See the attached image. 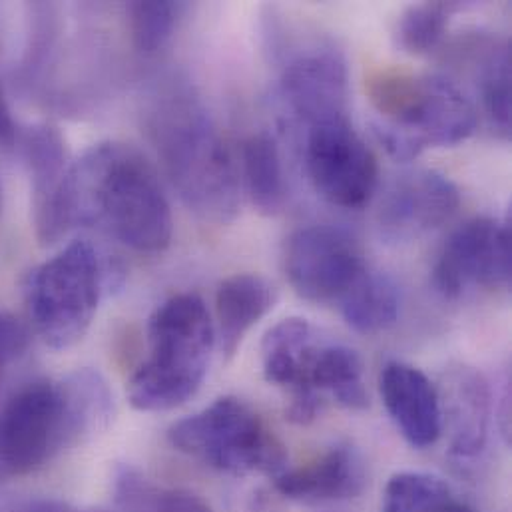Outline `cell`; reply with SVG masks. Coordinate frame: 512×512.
<instances>
[{
	"label": "cell",
	"mask_w": 512,
	"mask_h": 512,
	"mask_svg": "<svg viewBox=\"0 0 512 512\" xmlns=\"http://www.w3.org/2000/svg\"><path fill=\"white\" fill-rule=\"evenodd\" d=\"M60 236L96 228L142 254L172 242L170 202L154 166L136 148L102 142L72 162L58 204Z\"/></svg>",
	"instance_id": "obj_1"
},
{
	"label": "cell",
	"mask_w": 512,
	"mask_h": 512,
	"mask_svg": "<svg viewBox=\"0 0 512 512\" xmlns=\"http://www.w3.org/2000/svg\"><path fill=\"white\" fill-rule=\"evenodd\" d=\"M112 417L110 385L92 369L24 385L0 409V475L42 469L66 447L106 429Z\"/></svg>",
	"instance_id": "obj_2"
},
{
	"label": "cell",
	"mask_w": 512,
	"mask_h": 512,
	"mask_svg": "<svg viewBox=\"0 0 512 512\" xmlns=\"http://www.w3.org/2000/svg\"><path fill=\"white\" fill-rule=\"evenodd\" d=\"M148 128L182 202L204 220L230 222L240 208L238 170L206 108L190 92L172 90L154 104Z\"/></svg>",
	"instance_id": "obj_3"
},
{
	"label": "cell",
	"mask_w": 512,
	"mask_h": 512,
	"mask_svg": "<svg viewBox=\"0 0 512 512\" xmlns=\"http://www.w3.org/2000/svg\"><path fill=\"white\" fill-rule=\"evenodd\" d=\"M261 367L267 383L289 391L287 419L295 425L313 423L325 395L345 409L369 407L359 353L323 339L307 319L289 317L265 333Z\"/></svg>",
	"instance_id": "obj_4"
},
{
	"label": "cell",
	"mask_w": 512,
	"mask_h": 512,
	"mask_svg": "<svg viewBox=\"0 0 512 512\" xmlns=\"http://www.w3.org/2000/svg\"><path fill=\"white\" fill-rule=\"evenodd\" d=\"M148 359L128 381L130 405L144 413L172 411L202 387L216 327L202 297L178 293L164 301L148 323Z\"/></svg>",
	"instance_id": "obj_5"
},
{
	"label": "cell",
	"mask_w": 512,
	"mask_h": 512,
	"mask_svg": "<svg viewBox=\"0 0 512 512\" xmlns=\"http://www.w3.org/2000/svg\"><path fill=\"white\" fill-rule=\"evenodd\" d=\"M369 96L381 116L373 124L375 136L399 162L427 148L457 146L477 128V108L443 76L383 72L369 82Z\"/></svg>",
	"instance_id": "obj_6"
},
{
	"label": "cell",
	"mask_w": 512,
	"mask_h": 512,
	"mask_svg": "<svg viewBox=\"0 0 512 512\" xmlns=\"http://www.w3.org/2000/svg\"><path fill=\"white\" fill-rule=\"evenodd\" d=\"M96 248L86 240L34 267L24 283L28 317L38 337L52 349H70L84 339L110 283Z\"/></svg>",
	"instance_id": "obj_7"
},
{
	"label": "cell",
	"mask_w": 512,
	"mask_h": 512,
	"mask_svg": "<svg viewBox=\"0 0 512 512\" xmlns=\"http://www.w3.org/2000/svg\"><path fill=\"white\" fill-rule=\"evenodd\" d=\"M168 441L182 455L234 477L257 473L275 479L287 469L283 443L238 397H220L200 413L174 423Z\"/></svg>",
	"instance_id": "obj_8"
},
{
	"label": "cell",
	"mask_w": 512,
	"mask_h": 512,
	"mask_svg": "<svg viewBox=\"0 0 512 512\" xmlns=\"http://www.w3.org/2000/svg\"><path fill=\"white\" fill-rule=\"evenodd\" d=\"M305 170L313 190L331 206L355 210L377 188V158L347 116L307 128Z\"/></svg>",
	"instance_id": "obj_9"
},
{
	"label": "cell",
	"mask_w": 512,
	"mask_h": 512,
	"mask_svg": "<svg viewBox=\"0 0 512 512\" xmlns=\"http://www.w3.org/2000/svg\"><path fill=\"white\" fill-rule=\"evenodd\" d=\"M283 267L289 285L311 303H341L367 271L359 242L343 228L309 226L285 244Z\"/></svg>",
	"instance_id": "obj_10"
},
{
	"label": "cell",
	"mask_w": 512,
	"mask_h": 512,
	"mask_svg": "<svg viewBox=\"0 0 512 512\" xmlns=\"http://www.w3.org/2000/svg\"><path fill=\"white\" fill-rule=\"evenodd\" d=\"M511 267V224L477 218L447 240L433 269V283L443 297L457 299L471 287H507Z\"/></svg>",
	"instance_id": "obj_11"
},
{
	"label": "cell",
	"mask_w": 512,
	"mask_h": 512,
	"mask_svg": "<svg viewBox=\"0 0 512 512\" xmlns=\"http://www.w3.org/2000/svg\"><path fill=\"white\" fill-rule=\"evenodd\" d=\"M461 204L457 186L435 170H411L383 192L375 224L387 244H409L449 222Z\"/></svg>",
	"instance_id": "obj_12"
},
{
	"label": "cell",
	"mask_w": 512,
	"mask_h": 512,
	"mask_svg": "<svg viewBox=\"0 0 512 512\" xmlns=\"http://www.w3.org/2000/svg\"><path fill=\"white\" fill-rule=\"evenodd\" d=\"M279 92L285 106L307 128L347 116V66L327 46H313L293 56L281 72Z\"/></svg>",
	"instance_id": "obj_13"
},
{
	"label": "cell",
	"mask_w": 512,
	"mask_h": 512,
	"mask_svg": "<svg viewBox=\"0 0 512 512\" xmlns=\"http://www.w3.org/2000/svg\"><path fill=\"white\" fill-rule=\"evenodd\" d=\"M18 148L22 150L30 174L36 238L44 246L54 244L62 238L58 204L72 166L66 140L58 128L50 124H34L20 132Z\"/></svg>",
	"instance_id": "obj_14"
},
{
	"label": "cell",
	"mask_w": 512,
	"mask_h": 512,
	"mask_svg": "<svg viewBox=\"0 0 512 512\" xmlns=\"http://www.w3.org/2000/svg\"><path fill=\"white\" fill-rule=\"evenodd\" d=\"M439 401L451 455L461 461L479 457L487 447L491 425V391L485 377L465 365L449 367Z\"/></svg>",
	"instance_id": "obj_15"
},
{
	"label": "cell",
	"mask_w": 512,
	"mask_h": 512,
	"mask_svg": "<svg viewBox=\"0 0 512 512\" xmlns=\"http://www.w3.org/2000/svg\"><path fill=\"white\" fill-rule=\"evenodd\" d=\"M383 405L403 439L415 449L433 447L443 435L441 401L429 377L407 363H389L381 371Z\"/></svg>",
	"instance_id": "obj_16"
},
{
	"label": "cell",
	"mask_w": 512,
	"mask_h": 512,
	"mask_svg": "<svg viewBox=\"0 0 512 512\" xmlns=\"http://www.w3.org/2000/svg\"><path fill=\"white\" fill-rule=\"evenodd\" d=\"M365 485V471L359 455L337 445L301 469L283 471L275 477V489L289 501L323 505L355 499Z\"/></svg>",
	"instance_id": "obj_17"
},
{
	"label": "cell",
	"mask_w": 512,
	"mask_h": 512,
	"mask_svg": "<svg viewBox=\"0 0 512 512\" xmlns=\"http://www.w3.org/2000/svg\"><path fill=\"white\" fill-rule=\"evenodd\" d=\"M277 289L257 273H236L224 279L216 293L218 337L226 359H232L252 331L275 305Z\"/></svg>",
	"instance_id": "obj_18"
},
{
	"label": "cell",
	"mask_w": 512,
	"mask_h": 512,
	"mask_svg": "<svg viewBox=\"0 0 512 512\" xmlns=\"http://www.w3.org/2000/svg\"><path fill=\"white\" fill-rule=\"evenodd\" d=\"M349 327L363 335H375L397 323L401 311L399 285L381 271H365L339 303Z\"/></svg>",
	"instance_id": "obj_19"
},
{
	"label": "cell",
	"mask_w": 512,
	"mask_h": 512,
	"mask_svg": "<svg viewBox=\"0 0 512 512\" xmlns=\"http://www.w3.org/2000/svg\"><path fill=\"white\" fill-rule=\"evenodd\" d=\"M244 180L257 210L275 216L285 202V178L281 154L269 132H256L244 144Z\"/></svg>",
	"instance_id": "obj_20"
},
{
	"label": "cell",
	"mask_w": 512,
	"mask_h": 512,
	"mask_svg": "<svg viewBox=\"0 0 512 512\" xmlns=\"http://www.w3.org/2000/svg\"><path fill=\"white\" fill-rule=\"evenodd\" d=\"M116 503L122 512H214L200 495L186 489H156L134 469L118 473Z\"/></svg>",
	"instance_id": "obj_21"
},
{
	"label": "cell",
	"mask_w": 512,
	"mask_h": 512,
	"mask_svg": "<svg viewBox=\"0 0 512 512\" xmlns=\"http://www.w3.org/2000/svg\"><path fill=\"white\" fill-rule=\"evenodd\" d=\"M449 485L429 473H397L389 479L381 512H445L453 501Z\"/></svg>",
	"instance_id": "obj_22"
},
{
	"label": "cell",
	"mask_w": 512,
	"mask_h": 512,
	"mask_svg": "<svg viewBox=\"0 0 512 512\" xmlns=\"http://www.w3.org/2000/svg\"><path fill=\"white\" fill-rule=\"evenodd\" d=\"M459 4L453 2H421L407 6L397 20V42L411 54H427L435 50L447 34L453 12Z\"/></svg>",
	"instance_id": "obj_23"
},
{
	"label": "cell",
	"mask_w": 512,
	"mask_h": 512,
	"mask_svg": "<svg viewBox=\"0 0 512 512\" xmlns=\"http://www.w3.org/2000/svg\"><path fill=\"white\" fill-rule=\"evenodd\" d=\"M479 86L485 110L491 122L501 130L511 128V52L507 44H493L481 56L477 66Z\"/></svg>",
	"instance_id": "obj_24"
},
{
	"label": "cell",
	"mask_w": 512,
	"mask_h": 512,
	"mask_svg": "<svg viewBox=\"0 0 512 512\" xmlns=\"http://www.w3.org/2000/svg\"><path fill=\"white\" fill-rule=\"evenodd\" d=\"M182 4L174 2H132L128 4V24L134 46L142 54L160 52L172 38Z\"/></svg>",
	"instance_id": "obj_25"
},
{
	"label": "cell",
	"mask_w": 512,
	"mask_h": 512,
	"mask_svg": "<svg viewBox=\"0 0 512 512\" xmlns=\"http://www.w3.org/2000/svg\"><path fill=\"white\" fill-rule=\"evenodd\" d=\"M30 343V333L14 315L0 311V375L16 359L24 355Z\"/></svg>",
	"instance_id": "obj_26"
},
{
	"label": "cell",
	"mask_w": 512,
	"mask_h": 512,
	"mask_svg": "<svg viewBox=\"0 0 512 512\" xmlns=\"http://www.w3.org/2000/svg\"><path fill=\"white\" fill-rule=\"evenodd\" d=\"M0 512H104L94 509H76L58 499L46 497H20L0 503Z\"/></svg>",
	"instance_id": "obj_27"
},
{
	"label": "cell",
	"mask_w": 512,
	"mask_h": 512,
	"mask_svg": "<svg viewBox=\"0 0 512 512\" xmlns=\"http://www.w3.org/2000/svg\"><path fill=\"white\" fill-rule=\"evenodd\" d=\"M20 128L12 116V108L10 102L6 98V90L4 84L0 80V146L2 148H14L18 146L20 140Z\"/></svg>",
	"instance_id": "obj_28"
},
{
	"label": "cell",
	"mask_w": 512,
	"mask_h": 512,
	"mask_svg": "<svg viewBox=\"0 0 512 512\" xmlns=\"http://www.w3.org/2000/svg\"><path fill=\"white\" fill-rule=\"evenodd\" d=\"M445 512H477L471 505H467V503H461V501H457V499H453L449 505H447V509Z\"/></svg>",
	"instance_id": "obj_29"
},
{
	"label": "cell",
	"mask_w": 512,
	"mask_h": 512,
	"mask_svg": "<svg viewBox=\"0 0 512 512\" xmlns=\"http://www.w3.org/2000/svg\"><path fill=\"white\" fill-rule=\"evenodd\" d=\"M0 202H2V182H0Z\"/></svg>",
	"instance_id": "obj_30"
}]
</instances>
